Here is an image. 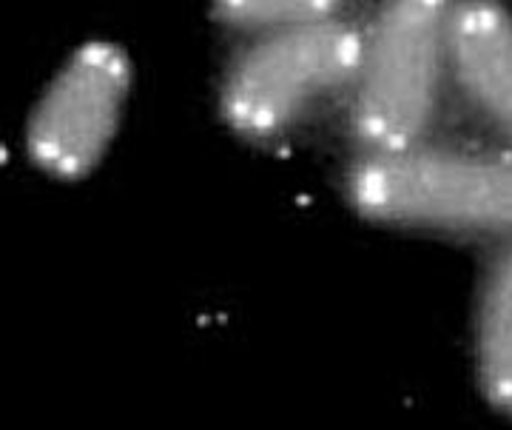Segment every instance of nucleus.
Segmentation results:
<instances>
[{
    "label": "nucleus",
    "instance_id": "nucleus-2",
    "mask_svg": "<svg viewBox=\"0 0 512 430\" xmlns=\"http://www.w3.org/2000/svg\"><path fill=\"white\" fill-rule=\"evenodd\" d=\"M350 206L373 223L512 234V157L450 149L362 154Z\"/></svg>",
    "mask_w": 512,
    "mask_h": 430
},
{
    "label": "nucleus",
    "instance_id": "nucleus-5",
    "mask_svg": "<svg viewBox=\"0 0 512 430\" xmlns=\"http://www.w3.org/2000/svg\"><path fill=\"white\" fill-rule=\"evenodd\" d=\"M450 66L461 89L512 137V15L495 0H456Z\"/></svg>",
    "mask_w": 512,
    "mask_h": 430
},
{
    "label": "nucleus",
    "instance_id": "nucleus-3",
    "mask_svg": "<svg viewBox=\"0 0 512 430\" xmlns=\"http://www.w3.org/2000/svg\"><path fill=\"white\" fill-rule=\"evenodd\" d=\"M362 49L365 35L339 18L259 35L222 80V117L248 140H274L353 86Z\"/></svg>",
    "mask_w": 512,
    "mask_h": 430
},
{
    "label": "nucleus",
    "instance_id": "nucleus-7",
    "mask_svg": "<svg viewBox=\"0 0 512 430\" xmlns=\"http://www.w3.org/2000/svg\"><path fill=\"white\" fill-rule=\"evenodd\" d=\"M342 3L345 0H214V12L225 26L268 35L279 29L333 20Z\"/></svg>",
    "mask_w": 512,
    "mask_h": 430
},
{
    "label": "nucleus",
    "instance_id": "nucleus-4",
    "mask_svg": "<svg viewBox=\"0 0 512 430\" xmlns=\"http://www.w3.org/2000/svg\"><path fill=\"white\" fill-rule=\"evenodd\" d=\"M131 92V60L109 40L83 43L43 89L26 126L37 169L77 180L106 157Z\"/></svg>",
    "mask_w": 512,
    "mask_h": 430
},
{
    "label": "nucleus",
    "instance_id": "nucleus-6",
    "mask_svg": "<svg viewBox=\"0 0 512 430\" xmlns=\"http://www.w3.org/2000/svg\"><path fill=\"white\" fill-rule=\"evenodd\" d=\"M478 376L495 408L512 413V248L495 262L481 297Z\"/></svg>",
    "mask_w": 512,
    "mask_h": 430
},
{
    "label": "nucleus",
    "instance_id": "nucleus-1",
    "mask_svg": "<svg viewBox=\"0 0 512 430\" xmlns=\"http://www.w3.org/2000/svg\"><path fill=\"white\" fill-rule=\"evenodd\" d=\"M453 6L456 0H382L350 86V129L362 154L421 143L450 66Z\"/></svg>",
    "mask_w": 512,
    "mask_h": 430
}]
</instances>
